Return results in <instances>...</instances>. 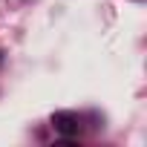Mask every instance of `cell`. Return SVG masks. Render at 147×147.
Masks as SVG:
<instances>
[{
	"label": "cell",
	"mask_w": 147,
	"mask_h": 147,
	"mask_svg": "<svg viewBox=\"0 0 147 147\" xmlns=\"http://www.w3.org/2000/svg\"><path fill=\"white\" fill-rule=\"evenodd\" d=\"M52 127H55V133H61L63 138H72V136H78L81 121H78L75 113H52Z\"/></svg>",
	"instance_id": "6da1fadb"
}]
</instances>
